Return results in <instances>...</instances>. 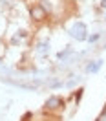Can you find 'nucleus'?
Masks as SVG:
<instances>
[{
    "mask_svg": "<svg viewBox=\"0 0 106 121\" xmlns=\"http://www.w3.org/2000/svg\"><path fill=\"white\" fill-rule=\"evenodd\" d=\"M62 105H64V101L61 97H51V99H48V103H46V106H49V108H59Z\"/></svg>",
    "mask_w": 106,
    "mask_h": 121,
    "instance_id": "obj_1",
    "label": "nucleus"
},
{
    "mask_svg": "<svg viewBox=\"0 0 106 121\" xmlns=\"http://www.w3.org/2000/svg\"><path fill=\"white\" fill-rule=\"evenodd\" d=\"M102 6H104V8H106V0H104V2H102Z\"/></svg>",
    "mask_w": 106,
    "mask_h": 121,
    "instance_id": "obj_2",
    "label": "nucleus"
}]
</instances>
